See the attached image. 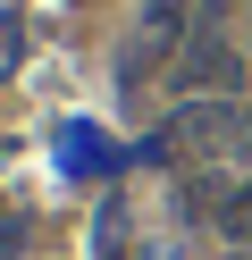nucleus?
<instances>
[{"mask_svg": "<svg viewBox=\"0 0 252 260\" xmlns=\"http://www.w3.org/2000/svg\"><path fill=\"white\" fill-rule=\"evenodd\" d=\"M151 159L168 168H202V159H235L252 168V109L244 101H185L151 126Z\"/></svg>", "mask_w": 252, "mask_h": 260, "instance_id": "f257e3e1", "label": "nucleus"}, {"mask_svg": "<svg viewBox=\"0 0 252 260\" xmlns=\"http://www.w3.org/2000/svg\"><path fill=\"white\" fill-rule=\"evenodd\" d=\"M185 210L202 226H218L227 243H252V176H210V168H185Z\"/></svg>", "mask_w": 252, "mask_h": 260, "instance_id": "20e7f679", "label": "nucleus"}, {"mask_svg": "<svg viewBox=\"0 0 252 260\" xmlns=\"http://www.w3.org/2000/svg\"><path fill=\"white\" fill-rule=\"evenodd\" d=\"M227 260H252V243H227Z\"/></svg>", "mask_w": 252, "mask_h": 260, "instance_id": "423d86ee", "label": "nucleus"}, {"mask_svg": "<svg viewBox=\"0 0 252 260\" xmlns=\"http://www.w3.org/2000/svg\"><path fill=\"white\" fill-rule=\"evenodd\" d=\"M244 68H252V51H235L218 25H193V42H185V59H177V84L193 92V101H235V92H244Z\"/></svg>", "mask_w": 252, "mask_h": 260, "instance_id": "7ed1b4c3", "label": "nucleus"}, {"mask_svg": "<svg viewBox=\"0 0 252 260\" xmlns=\"http://www.w3.org/2000/svg\"><path fill=\"white\" fill-rule=\"evenodd\" d=\"M185 42H193L185 0H143V17H134L126 51H118V84H126V92H143L160 68H177V59H185Z\"/></svg>", "mask_w": 252, "mask_h": 260, "instance_id": "f03ea898", "label": "nucleus"}, {"mask_svg": "<svg viewBox=\"0 0 252 260\" xmlns=\"http://www.w3.org/2000/svg\"><path fill=\"white\" fill-rule=\"evenodd\" d=\"M101 159H109V143H101V126H67V168H101Z\"/></svg>", "mask_w": 252, "mask_h": 260, "instance_id": "39448f33", "label": "nucleus"}]
</instances>
